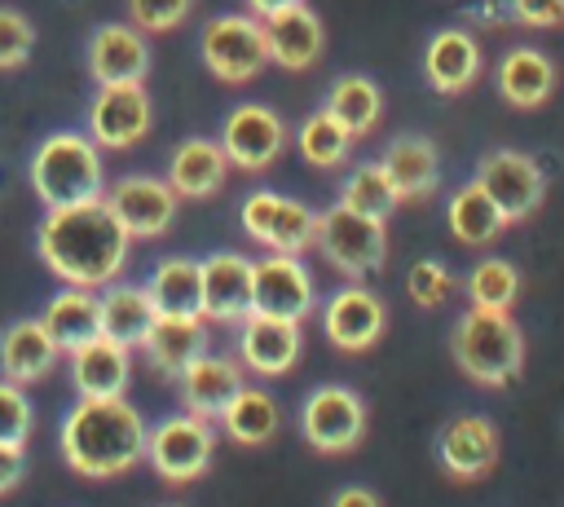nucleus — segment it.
<instances>
[{
    "label": "nucleus",
    "mask_w": 564,
    "mask_h": 507,
    "mask_svg": "<svg viewBox=\"0 0 564 507\" xmlns=\"http://www.w3.org/2000/svg\"><path fill=\"white\" fill-rule=\"evenodd\" d=\"M176 379H181V397H185L189 414H203V419L225 414V406L242 388V370L229 357H212V353L194 357Z\"/></svg>",
    "instance_id": "obj_23"
},
{
    "label": "nucleus",
    "mask_w": 564,
    "mask_h": 507,
    "mask_svg": "<svg viewBox=\"0 0 564 507\" xmlns=\"http://www.w3.org/2000/svg\"><path fill=\"white\" fill-rule=\"evenodd\" d=\"M238 225L260 247L286 251V256H300L317 234V216L300 198H286V194H273V190L247 194L242 207H238Z\"/></svg>",
    "instance_id": "obj_7"
},
{
    "label": "nucleus",
    "mask_w": 564,
    "mask_h": 507,
    "mask_svg": "<svg viewBox=\"0 0 564 507\" xmlns=\"http://www.w3.org/2000/svg\"><path fill=\"white\" fill-rule=\"evenodd\" d=\"M379 163H383V172H388V181L401 198H423V194L436 190L441 163H436V145L427 137H414V132L392 137Z\"/></svg>",
    "instance_id": "obj_27"
},
{
    "label": "nucleus",
    "mask_w": 564,
    "mask_h": 507,
    "mask_svg": "<svg viewBox=\"0 0 564 507\" xmlns=\"http://www.w3.org/2000/svg\"><path fill=\"white\" fill-rule=\"evenodd\" d=\"M300 432L313 450L322 454H344L361 441L366 432V406L352 388L344 384H322L304 397V410H300Z\"/></svg>",
    "instance_id": "obj_8"
},
{
    "label": "nucleus",
    "mask_w": 564,
    "mask_h": 507,
    "mask_svg": "<svg viewBox=\"0 0 564 507\" xmlns=\"http://www.w3.org/2000/svg\"><path fill=\"white\" fill-rule=\"evenodd\" d=\"M31 423H35V414H31V401L22 397V388L18 384H0V441L4 445H22L26 436H31Z\"/></svg>",
    "instance_id": "obj_38"
},
{
    "label": "nucleus",
    "mask_w": 564,
    "mask_h": 507,
    "mask_svg": "<svg viewBox=\"0 0 564 507\" xmlns=\"http://www.w3.org/2000/svg\"><path fill=\"white\" fill-rule=\"evenodd\" d=\"M330 507H379V498L370 494V489H361V485H348V489H339L335 494V503Z\"/></svg>",
    "instance_id": "obj_44"
},
{
    "label": "nucleus",
    "mask_w": 564,
    "mask_h": 507,
    "mask_svg": "<svg viewBox=\"0 0 564 507\" xmlns=\"http://www.w3.org/2000/svg\"><path fill=\"white\" fill-rule=\"evenodd\" d=\"M216 450V432L203 414H176L163 419L150 436H145V459L154 463V472L163 481H194L207 472Z\"/></svg>",
    "instance_id": "obj_9"
},
{
    "label": "nucleus",
    "mask_w": 564,
    "mask_h": 507,
    "mask_svg": "<svg viewBox=\"0 0 564 507\" xmlns=\"http://www.w3.org/2000/svg\"><path fill=\"white\" fill-rule=\"evenodd\" d=\"M308 309H313V278L295 256L273 251L264 260H251V313L304 322Z\"/></svg>",
    "instance_id": "obj_10"
},
{
    "label": "nucleus",
    "mask_w": 564,
    "mask_h": 507,
    "mask_svg": "<svg viewBox=\"0 0 564 507\" xmlns=\"http://www.w3.org/2000/svg\"><path fill=\"white\" fill-rule=\"evenodd\" d=\"M145 295L159 313L167 317H203V282H198V260L189 256H167L145 282Z\"/></svg>",
    "instance_id": "obj_29"
},
{
    "label": "nucleus",
    "mask_w": 564,
    "mask_h": 507,
    "mask_svg": "<svg viewBox=\"0 0 564 507\" xmlns=\"http://www.w3.org/2000/svg\"><path fill=\"white\" fill-rule=\"evenodd\" d=\"M141 344H145V353H150V362L159 370L181 375L194 357L207 353V326H203V317H167V313H159Z\"/></svg>",
    "instance_id": "obj_30"
},
{
    "label": "nucleus",
    "mask_w": 564,
    "mask_h": 507,
    "mask_svg": "<svg viewBox=\"0 0 564 507\" xmlns=\"http://www.w3.org/2000/svg\"><path fill=\"white\" fill-rule=\"evenodd\" d=\"M313 242L322 247V256L348 273V278H366L375 273L383 260H388V234H383V220L375 216H361V212H348L344 203L326 207L317 216V234Z\"/></svg>",
    "instance_id": "obj_6"
},
{
    "label": "nucleus",
    "mask_w": 564,
    "mask_h": 507,
    "mask_svg": "<svg viewBox=\"0 0 564 507\" xmlns=\"http://www.w3.org/2000/svg\"><path fill=\"white\" fill-rule=\"evenodd\" d=\"M198 53L207 71L225 84H247L264 71L269 44H264V22L256 13H220L203 26Z\"/></svg>",
    "instance_id": "obj_5"
},
{
    "label": "nucleus",
    "mask_w": 564,
    "mask_h": 507,
    "mask_svg": "<svg viewBox=\"0 0 564 507\" xmlns=\"http://www.w3.org/2000/svg\"><path fill=\"white\" fill-rule=\"evenodd\" d=\"M203 282V317L212 322H242L251 313V260L238 251H212L198 260Z\"/></svg>",
    "instance_id": "obj_15"
},
{
    "label": "nucleus",
    "mask_w": 564,
    "mask_h": 507,
    "mask_svg": "<svg viewBox=\"0 0 564 507\" xmlns=\"http://www.w3.org/2000/svg\"><path fill=\"white\" fill-rule=\"evenodd\" d=\"M128 375H132L128 348L123 344H110L101 335L93 344H84V348L70 353V379H75V392L79 397H123Z\"/></svg>",
    "instance_id": "obj_25"
},
{
    "label": "nucleus",
    "mask_w": 564,
    "mask_h": 507,
    "mask_svg": "<svg viewBox=\"0 0 564 507\" xmlns=\"http://www.w3.org/2000/svg\"><path fill=\"white\" fill-rule=\"evenodd\" d=\"M348 145H352V132L322 106L313 110L304 123H300V154L313 163V168H335L348 159Z\"/></svg>",
    "instance_id": "obj_36"
},
{
    "label": "nucleus",
    "mask_w": 564,
    "mask_h": 507,
    "mask_svg": "<svg viewBox=\"0 0 564 507\" xmlns=\"http://www.w3.org/2000/svg\"><path fill=\"white\" fill-rule=\"evenodd\" d=\"M445 225H449V234H454L458 242L480 247V242H494V238L502 234L507 216H502L498 203L480 190V181H467V185H458V190L449 194V203H445Z\"/></svg>",
    "instance_id": "obj_31"
},
{
    "label": "nucleus",
    "mask_w": 564,
    "mask_h": 507,
    "mask_svg": "<svg viewBox=\"0 0 564 507\" xmlns=\"http://www.w3.org/2000/svg\"><path fill=\"white\" fill-rule=\"evenodd\" d=\"M516 291H520V273H516L511 260H498V256L480 260L471 269V278H467L471 309H498V313H507L511 300H516Z\"/></svg>",
    "instance_id": "obj_37"
},
{
    "label": "nucleus",
    "mask_w": 564,
    "mask_h": 507,
    "mask_svg": "<svg viewBox=\"0 0 564 507\" xmlns=\"http://www.w3.org/2000/svg\"><path fill=\"white\" fill-rule=\"evenodd\" d=\"M40 260L66 282V287H106L128 260V229L110 212L106 198L48 207L35 229Z\"/></svg>",
    "instance_id": "obj_1"
},
{
    "label": "nucleus",
    "mask_w": 564,
    "mask_h": 507,
    "mask_svg": "<svg viewBox=\"0 0 564 507\" xmlns=\"http://www.w3.org/2000/svg\"><path fill=\"white\" fill-rule=\"evenodd\" d=\"M101 198L110 203V212L119 216L128 238H154L176 216V190L154 176H119Z\"/></svg>",
    "instance_id": "obj_14"
},
{
    "label": "nucleus",
    "mask_w": 564,
    "mask_h": 507,
    "mask_svg": "<svg viewBox=\"0 0 564 507\" xmlns=\"http://www.w3.org/2000/svg\"><path fill=\"white\" fill-rule=\"evenodd\" d=\"M145 419L123 397H79L62 419V459L79 476H119L145 459Z\"/></svg>",
    "instance_id": "obj_2"
},
{
    "label": "nucleus",
    "mask_w": 564,
    "mask_h": 507,
    "mask_svg": "<svg viewBox=\"0 0 564 507\" xmlns=\"http://www.w3.org/2000/svg\"><path fill=\"white\" fill-rule=\"evenodd\" d=\"M238 353L256 375H286L300 357V322L247 313L238 322Z\"/></svg>",
    "instance_id": "obj_19"
},
{
    "label": "nucleus",
    "mask_w": 564,
    "mask_h": 507,
    "mask_svg": "<svg viewBox=\"0 0 564 507\" xmlns=\"http://www.w3.org/2000/svg\"><path fill=\"white\" fill-rule=\"evenodd\" d=\"M150 97L141 84H101V93L88 106V137L106 150L137 145L150 132Z\"/></svg>",
    "instance_id": "obj_12"
},
{
    "label": "nucleus",
    "mask_w": 564,
    "mask_h": 507,
    "mask_svg": "<svg viewBox=\"0 0 564 507\" xmlns=\"http://www.w3.org/2000/svg\"><path fill=\"white\" fill-rule=\"evenodd\" d=\"M88 71L97 84H141L150 71V44L137 26H97L88 40Z\"/></svg>",
    "instance_id": "obj_18"
},
{
    "label": "nucleus",
    "mask_w": 564,
    "mask_h": 507,
    "mask_svg": "<svg viewBox=\"0 0 564 507\" xmlns=\"http://www.w3.org/2000/svg\"><path fill=\"white\" fill-rule=\"evenodd\" d=\"M423 75L436 93H463L476 75H480V48L467 31L449 26V31H436L423 48Z\"/></svg>",
    "instance_id": "obj_24"
},
{
    "label": "nucleus",
    "mask_w": 564,
    "mask_h": 507,
    "mask_svg": "<svg viewBox=\"0 0 564 507\" xmlns=\"http://www.w3.org/2000/svg\"><path fill=\"white\" fill-rule=\"evenodd\" d=\"M286 145V123L269 110V106H234L229 119H225V132H220V150L234 168L242 172H260L269 168Z\"/></svg>",
    "instance_id": "obj_13"
},
{
    "label": "nucleus",
    "mask_w": 564,
    "mask_h": 507,
    "mask_svg": "<svg viewBox=\"0 0 564 507\" xmlns=\"http://www.w3.org/2000/svg\"><path fill=\"white\" fill-rule=\"evenodd\" d=\"M247 4H251V13H256V18H269V13H278V9L304 4V0H247Z\"/></svg>",
    "instance_id": "obj_45"
},
{
    "label": "nucleus",
    "mask_w": 564,
    "mask_h": 507,
    "mask_svg": "<svg viewBox=\"0 0 564 507\" xmlns=\"http://www.w3.org/2000/svg\"><path fill=\"white\" fill-rule=\"evenodd\" d=\"M35 44V26L18 9H0V66H22Z\"/></svg>",
    "instance_id": "obj_41"
},
{
    "label": "nucleus",
    "mask_w": 564,
    "mask_h": 507,
    "mask_svg": "<svg viewBox=\"0 0 564 507\" xmlns=\"http://www.w3.org/2000/svg\"><path fill=\"white\" fill-rule=\"evenodd\" d=\"M101 300V339L110 344H141L159 317V309L150 304L145 287H128V282H106V291L97 295Z\"/></svg>",
    "instance_id": "obj_28"
},
{
    "label": "nucleus",
    "mask_w": 564,
    "mask_h": 507,
    "mask_svg": "<svg viewBox=\"0 0 564 507\" xmlns=\"http://www.w3.org/2000/svg\"><path fill=\"white\" fill-rule=\"evenodd\" d=\"M57 344L40 322H13L0 331V370L9 384H35L53 370L57 362Z\"/></svg>",
    "instance_id": "obj_26"
},
{
    "label": "nucleus",
    "mask_w": 564,
    "mask_h": 507,
    "mask_svg": "<svg viewBox=\"0 0 564 507\" xmlns=\"http://www.w3.org/2000/svg\"><path fill=\"white\" fill-rule=\"evenodd\" d=\"M511 9L529 26H555V22H564V0H511Z\"/></svg>",
    "instance_id": "obj_42"
},
{
    "label": "nucleus",
    "mask_w": 564,
    "mask_h": 507,
    "mask_svg": "<svg viewBox=\"0 0 564 507\" xmlns=\"http://www.w3.org/2000/svg\"><path fill=\"white\" fill-rule=\"evenodd\" d=\"M326 110H330L352 137H361V132H370V128L379 123L383 97H379V88H375L366 75H344V79H335V88H330V97H326Z\"/></svg>",
    "instance_id": "obj_34"
},
{
    "label": "nucleus",
    "mask_w": 564,
    "mask_h": 507,
    "mask_svg": "<svg viewBox=\"0 0 564 507\" xmlns=\"http://www.w3.org/2000/svg\"><path fill=\"white\" fill-rule=\"evenodd\" d=\"M339 203H344L348 212H361V216L388 220V212L401 203V194L392 190V181H388L383 163H361V168H352V176L344 181Z\"/></svg>",
    "instance_id": "obj_35"
},
{
    "label": "nucleus",
    "mask_w": 564,
    "mask_h": 507,
    "mask_svg": "<svg viewBox=\"0 0 564 507\" xmlns=\"http://www.w3.org/2000/svg\"><path fill=\"white\" fill-rule=\"evenodd\" d=\"M551 84H555V66L538 48H511L498 62V93L520 110L542 106L551 97Z\"/></svg>",
    "instance_id": "obj_32"
},
{
    "label": "nucleus",
    "mask_w": 564,
    "mask_h": 507,
    "mask_svg": "<svg viewBox=\"0 0 564 507\" xmlns=\"http://www.w3.org/2000/svg\"><path fill=\"white\" fill-rule=\"evenodd\" d=\"M22 472H26L22 445H4V441H0V494H9V489L22 481Z\"/></svg>",
    "instance_id": "obj_43"
},
{
    "label": "nucleus",
    "mask_w": 564,
    "mask_h": 507,
    "mask_svg": "<svg viewBox=\"0 0 564 507\" xmlns=\"http://www.w3.org/2000/svg\"><path fill=\"white\" fill-rule=\"evenodd\" d=\"M194 0H128V13L141 31H172L189 18Z\"/></svg>",
    "instance_id": "obj_40"
},
{
    "label": "nucleus",
    "mask_w": 564,
    "mask_h": 507,
    "mask_svg": "<svg viewBox=\"0 0 564 507\" xmlns=\"http://www.w3.org/2000/svg\"><path fill=\"white\" fill-rule=\"evenodd\" d=\"M436 459L449 476L476 481L498 463V428L480 414H458L436 436Z\"/></svg>",
    "instance_id": "obj_17"
},
{
    "label": "nucleus",
    "mask_w": 564,
    "mask_h": 507,
    "mask_svg": "<svg viewBox=\"0 0 564 507\" xmlns=\"http://www.w3.org/2000/svg\"><path fill=\"white\" fill-rule=\"evenodd\" d=\"M225 432L242 445H264L273 432H278V401L260 388H238V397L225 406L220 414Z\"/></svg>",
    "instance_id": "obj_33"
},
{
    "label": "nucleus",
    "mask_w": 564,
    "mask_h": 507,
    "mask_svg": "<svg viewBox=\"0 0 564 507\" xmlns=\"http://www.w3.org/2000/svg\"><path fill=\"white\" fill-rule=\"evenodd\" d=\"M31 190L44 207H70L106 194L101 145L79 132H53L31 154Z\"/></svg>",
    "instance_id": "obj_3"
},
{
    "label": "nucleus",
    "mask_w": 564,
    "mask_h": 507,
    "mask_svg": "<svg viewBox=\"0 0 564 507\" xmlns=\"http://www.w3.org/2000/svg\"><path fill=\"white\" fill-rule=\"evenodd\" d=\"M40 326L53 335L57 348L75 353V348H84L101 335V300L88 287H66L44 304Z\"/></svg>",
    "instance_id": "obj_22"
},
{
    "label": "nucleus",
    "mask_w": 564,
    "mask_h": 507,
    "mask_svg": "<svg viewBox=\"0 0 564 507\" xmlns=\"http://www.w3.org/2000/svg\"><path fill=\"white\" fill-rule=\"evenodd\" d=\"M264 22V44H269V62L286 66V71H304L317 62L322 44H326V31L317 22V13L308 4H291V9H278Z\"/></svg>",
    "instance_id": "obj_20"
},
{
    "label": "nucleus",
    "mask_w": 564,
    "mask_h": 507,
    "mask_svg": "<svg viewBox=\"0 0 564 507\" xmlns=\"http://www.w3.org/2000/svg\"><path fill=\"white\" fill-rule=\"evenodd\" d=\"M449 348L458 370L485 388L511 384L524 366V335L511 322V313H498V309H467L454 322Z\"/></svg>",
    "instance_id": "obj_4"
},
{
    "label": "nucleus",
    "mask_w": 564,
    "mask_h": 507,
    "mask_svg": "<svg viewBox=\"0 0 564 507\" xmlns=\"http://www.w3.org/2000/svg\"><path fill=\"white\" fill-rule=\"evenodd\" d=\"M405 291H410V300L423 304V309L441 304V300L449 295V273H445V265H441V260H414L410 273H405Z\"/></svg>",
    "instance_id": "obj_39"
},
{
    "label": "nucleus",
    "mask_w": 564,
    "mask_h": 507,
    "mask_svg": "<svg viewBox=\"0 0 564 507\" xmlns=\"http://www.w3.org/2000/svg\"><path fill=\"white\" fill-rule=\"evenodd\" d=\"M383 322H388L383 300L370 295V291L357 287V282L344 287V291H335V295L326 300V309H322V326H326L330 344L344 348V353L370 348V344L383 335Z\"/></svg>",
    "instance_id": "obj_16"
},
{
    "label": "nucleus",
    "mask_w": 564,
    "mask_h": 507,
    "mask_svg": "<svg viewBox=\"0 0 564 507\" xmlns=\"http://www.w3.org/2000/svg\"><path fill=\"white\" fill-rule=\"evenodd\" d=\"M225 172H229V159L220 141H207V137L181 141L167 159V185L176 190V198H212L225 185Z\"/></svg>",
    "instance_id": "obj_21"
},
{
    "label": "nucleus",
    "mask_w": 564,
    "mask_h": 507,
    "mask_svg": "<svg viewBox=\"0 0 564 507\" xmlns=\"http://www.w3.org/2000/svg\"><path fill=\"white\" fill-rule=\"evenodd\" d=\"M476 181L498 203V212L507 216V225L511 220H524L542 203V194H546L542 168L529 154H520V150H494V154H485L480 168H476Z\"/></svg>",
    "instance_id": "obj_11"
}]
</instances>
